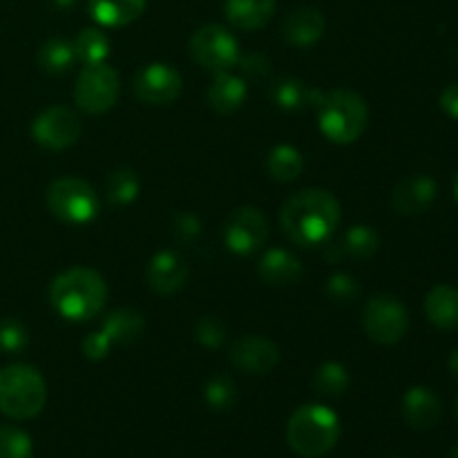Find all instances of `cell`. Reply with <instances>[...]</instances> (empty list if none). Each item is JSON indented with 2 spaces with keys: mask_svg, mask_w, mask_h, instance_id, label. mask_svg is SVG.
<instances>
[{
  "mask_svg": "<svg viewBox=\"0 0 458 458\" xmlns=\"http://www.w3.org/2000/svg\"><path fill=\"white\" fill-rule=\"evenodd\" d=\"M340 201L325 188H304L284 201L280 224L293 244L313 249L327 244L340 224Z\"/></svg>",
  "mask_w": 458,
  "mask_h": 458,
  "instance_id": "cell-1",
  "label": "cell"
},
{
  "mask_svg": "<svg viewBox=\"0 0 458 458\" xmlns=\"http://www.w3.org/2000/svg\"><path fill=\"white\" fill-rule=\"evenodd\" d=\"M107 300V284L94 268L74 267L54 277L49 286V302L54 311L72 322H85L103 311Z\"/></svg>",
  "mask_w": 458,
  "mask_h": 458,
  "instance_id": "cell-2",
  "label": "cell"
},
{
  "mask_svg": "<svg viewBox=\"0 0 458 458\" xmlns=\"http://www.w3.org/2000/svg\"><path fill=\"white\" fill-rule=\"evenodd\" d=\"M316 107L322 134L338 146L358 141L369 123V110H367L365 98L352 89L322 92Z\"/></svg>",
  "mask_w": 458,
  "mask_h": 458,
  "instance_id": "cell-3",
  "label": "cell"
},
{
  "mask_svg": "<svg viewBox=\"0 0 458 458\" xmlns=\"http://www.w3.org/2000/svg\"><path fill=\"white\" fill-rule=\"evenodd\" d=\"M340 438V420L327 405H304L293 411L286 425V441L298 456L318 458L335 447Z\"/></svg>",
  "mask_w": 458,
  "mask_h": 458,
  "instance_id": "cell-4",
  "label": "cell"
},
{
  "mask_svg": "<svg viewBox=\"0 0 458 458\" xmlns=\"http://www.w3.org/2000/svg\"><path fill=\"white\" fill-rule=\"evenodd\" d=\"M47 385L36 367L7 365L0 369V411L13 420H30L43 411Z\"/></svg>",
  "mask_w": 458,
  "mask_h": 458,
  "instance_id": "cell-5",
  "label": "cell"
},
{
  "mask_svg": "<svg viewBox=\"0 0 458 458\" xmlns=\"http://www.w3.org/2000/svg\"><path fill=\"white\" fill-rule=\"evenodd\" d=\"M45 204L54 217L72 226L89 224L97 219L98 208H101L97 191L79 177L54 179L45 192Z\"/></svg>",
  "mask_w": 458,
  "mask_h": 458,
  "instance_id": "cell-6",
  "label": "cell"
},
{
  "mask_svg": "<svg viewBox=\"0 0 458 458\" xmlns=\"http://www.w3.org/2000/svg\"><path fill=\"white\" fill-rule=\"evenodd\" d=\"M121 94L119 74L112 65L92 63L81 70L74 88V101L79 110L88 114H106L107 110L116 106Z\"/></svg>",
  "mask_w": 458,
  "mask_h": 458,
  "instance_id": "cell-7",
  "label": "cell"
},
{
  "mask_svg": "<svg viewBox=\"0 0 458 458\" xmlns=\"http://www.w3.org/2000/svg\"><path fill=\"white\" fill-rule=\"evenodd\" d=\"M191 56L206 70L215 72H231L237 67L242 54L235 36L222 25H204L192 34L191 38Z\"/></svg>",
  "mask_w": 458,
  "mask_h": 458,
  "instance_id": "cell-8",
  "label": "cell"
},
{
  "mask_svg": "<svg viewBox=\"0 0 458 458\" xmlns=\"http://www.w3.org/2000/svg\"><path fill=\"white\" fill-rule=\"evenodd\" d=\"M365 334L378 344H396L410 329V313L394 295H376L362 311Z\"/></svg>",
  "mask_w": 458,
  "mask_h": 458,
  "instance_id": "cell-9",
  "label": "cell"
},
{
  "mask_svg": "<svg viewBox=\"0 0 458 458\" xmlns=\"http://www.w3.org/2000/svg\"><path fill=\"white\" fill-rule=\"evenodd\" d=\"M81 132H83L81 116L67 106L47 107L31 123V137L47 150H65L74 146Z\"/></svg>",
  "mask_w": 458,
  "mask_h": 458,
  "instance_id": "cell-10",
  "label": "cell"
},
{
  "mask_svg": "<svg viewBox=\"0 0 458 458\" xmlns=\"http://www.w3.org/2000/svg\"><path fill=\"white\" fill-rule=\"evenodd\" d=\"M268 237V219L255 206H240L224 224V242L237 255H250L264 246Z\"/></svg>",
  "mask_w": 458,
  "mask_h": 458,
  "instance_id": "cell-11",
  "label": "cell"
},
{
  "mask_svg": "<svg viewBox=\"0 0 458 458\" xmlns=\"http://www.w3.org/2000/svg\"><path fill=\"white\" fill-rule=\"evenodd\" d=\"M182 74L168 63H150L134 76V94L148 106H168L182 94Z\"/></svg>",
  "mask_w": 458,
  "mask_h": 458,
  "instance_id": "cell-12",
  "label": "cell"
},
{
  "mask_svg": "<svg viewBox=\"0 0 458 458\" xmlns=\"http://www.w3.org/2000/svg\"><path fill=\"white\" fill-rule=\"evenodd\" d=\"M228 358L246 374H268L280 362V349L262 335H244L231 344Z\"/></svg>",
  "mask_w": 458,
  "mask_h": 458,
  "instance_id": "cell-13",
  "label": "cell"
},
{
  "mask_svg": "<svg viewBox=\"0 0 458 458\" xmlns=\"http://www.w3.org/2000/svg\"><path fill=\"white\" fill-rule=\"evenodd\" d=\"M148 286L157 295H173L183 289L188 280V264L174 250H161L150 259L146 271Z\"/></svg>",
  "mask_w": 458,
  "mask_h": 458,
  "instance_id": "cell-14",
  "label": "cell"
},
{
  "mask_svg": "<svg viewBox=\"0 0 458 458\" xmlns=\"http://www.w3.org/2000/svg\"><path fill=\"white\" fill-rule=\"evenodd\" d=\"M380 235L371 226L358 224L338 237L327 242L325 258L329 262H343V259H367L378 250Z\"/></svg>",
  "mask_w": 458,
  "mask_h": 458,
  "instance_id": "cell-15",
  "label": "cell"
},
{
  "mask_svg": "<svg viewBox=\"0 0 458 458\" xmlns=\"http://www.w3.org/2000/svg\"><path fill=\"white\" fill-rule=\"evenodd\" d=\"M438 195V186L432 177H419L403 179L392 195V206L396 213L401 215H420L434 204Z\"/></svg>",
  "mask_w": 458,
  "mask_h": 458,
  "instance_id": "cell-16",
  "label": "cell"
},
{
  "mask_svg": "<svg viewBox=\"0 0 458 458\" xmlns=\"http://www.w3.org/2000/svg\"><path fill=\"white\" fill-rule=\"evenodd\" d=\"M403 416L411 429L428 432L437 428L443 416V405L437 394L428 387H411L403 396Z\"/></svg>",
  "mask_w": 458,
  "mask_h": 458,
  "instance_id": "cell-17",
  "label": "cell"
},
{
  "mask_svg": "<svg viewBox=\"0 0 458 458\" xmlns=\"http://www.w3.org/2000/svg\"><path fill=\"white\" fill-rule=\"evenodd\" d=\"M325 27V16L318 9L302 7L286 16L284 25H282V36L286 38V43L295 45V47H309L322 38Z\"/></svg>",
  "mask_w": 458,
  "mask_h": 458,
  "instance_id": "cell-18",
  "label": "cell"
},
{
  "mask_svg": "<svg viewBox=\"0 0 458 458\" xmlns=\"http://www.w3.org/2000/svg\"><path fill=\"white\" fill-rule=\"evenodd\" d=\"M259 277L271 286L295 284L302 276V264L293 253L284 249H271L262 255L258 267Z\"/></svg>",
  "mask_w": 458,
  "mask_h": 458,
  "instance_id": "cell-19",
  "label": "cell"
},
{
  "mask_svg": "<svg viewBox=\"0 0 458 458\" xmlns=\"http://www.w3.org/2000/svg\"><path fill=\"white\" fill-rule=\"evenodd\" d=\"M425 316L443 331H458V289L438 284L425 298Z\"/></svg>",
  "mask_w": 458,
  "mask_h": 458,
  "instance_id": "cell-20",
  "label": "cell"
},
{
  "mask_svg": "<svg viewBox=\"0 0 458 458\" xmlns=\"http://www.w3.org/2000/svg\"><path fill=\"white\" fill-rule=\"evenodd\" d=\"M224 13L231 25L244 31H255L273 18L276 0H226Z\"/></svg>",
  "mask_w": 458,
  "mask_h": 458,
  "instance_id": "cell-21",
  "label": "cell"
},
{
  "mask_svg": "<svg viewBox=\"0 0 458 458\" xmlns=\"http://www.w3.org/2000/svg\"><path fill=\"white\" fill-rule=\"evenodd\" d=\"M246 94L249 89H246L242 76L233 74V72H219L208 88V103L219 114H231V112L240 110L242 103L246 101Z\"/></svg>",
  "mask_w": 458,
  "mask_h": 458,
  "instance_id": "cell-22",
  "label": "cell"
},
{
  "mask_svg": "<svg viewBox=\"0 0 458 458\" xmlns=\"http://www.w3.org/2000/svg\"><path fill=\"white\" fill-rule=\"evenodd\" d=\"M148 0H88L89 16L103 27H125L137 21Z\"/></svg>",
  "mask_w": 458,
  "mask_h": 458,
  "instance_id": "cell-23",
  "label": "cell"
},
{
  "mask_svg": "<svg viewBox=\"0 0 458 458\" xmlns=\"http://www.w3.org/2000/svg\"><path fill=\"white\" fill-rule=\"evenodd\" d=\"M101 331L112 340V344L137 343L146 331V320L134 309H116L103 320Z\"/></svg>",
  "mask_w": 458,
  "mask_h": 458,
  "instance_id": "cell-24",
  "label": "cell"
},
{
  "mask_svg": "<svg viewBox=\"0 0 458 458\" xmlns=\"http://www.w3.org/2000/svg\"><path fill=\"white\" fill-rule=\"evenodd\" d=\"M322 92L307 88L298 79H280L271 85V98L282 110H300L307 106H318Z\"/></svg>",
  "mask_w": 458,
  "mask_h": 458,
  "instance_id": "cell-25",
  "label": "cell"
},
{
  "mask_svg": "<svg viewBox=\"0 0 458 458\" xmlns=\"http://www.w3.org/2000/svg\"><path fill=\"white\" fill-rule=\"evenodd\" d=\"M141 191L139 174L132 168H116L106 177V199L112 206L132 204Z\"/></svg>",
  "mask_w": 458,
  "mask_h": 458,
  "instance_id": "cell-26",
  "label": "cell"
},
{
  "mask_svg": "<svg viewBox=\"0 0 458 458\" xmlns=\"http://www.w3.org/2000/svg\"><path fill=\"white\" fill-rule=\"evenodd\" d=\"M267 168L268 174H271L276 182H293V179H298L300 173H302L304 161L298 148L282 143V146H276L268 152Z\"/></svg>",
  "mask_w": 458,
  "mask_h": 458,
  "instance_id": "cell-27",
  "label": "cell"
},
{
  "mask_svg": "<svg viewBox=\"0 0 458 458\" xmlns=\"http://www.w3.org/2000/svg\"><path fill=\"white\" fill-rule=\"evenodd\" d=\"M76 63L74 43L65 38H49L45 40L38 52L40 70L47 74H63Z\"/></svg>",
  "mask_w": 458,
  "mask_h": 458,
  "instance_id": "cell-28",
  "label": "cell"
},
{
  "mask_svg": "<svg viewBox=\"0 0 458 458\" xmlns=\"http://www.w3.org/2000/svg\"><path fill=\"white\" fill-rule=\"evenodd\" d=\"M74 52L76 61H83L85 65H92V63H103L110 54V40L97 27H88V30H81L79 36L74 40Z\"/></svg>",
  "mask_w": 458,
  "mask_h": 458,
  "instance_id": "cell-29",
  "label": "cell"
},
{
  "mask_svg": "<svg viewBox=\"0 0 458 458\" xmlns=\"http://www.w3.org/2000/svg\"><path fill=\"white\" fill-rule=\"evenodd\" d=\"M313 387L322 396H343L349 387V374L340 362L329 360L322 367H318L313 376Z\"/></svg>",
  "mask_w": 458,
  "mask_h": 458,
  "instance_id": "cell-30",
  "label": "cell"
},
{
  "mask_svg": "<svg viewBox=\"0 0 458 458\" xmlns=\"http://www.w3.org/2000/svg\"><path fill=\"white\" fill-rule=\"evenodd\" d=\"M204 398L208 403V407H213L215 411H226L235 405L237 401V387L228 376H215L206 383Z\"/></svg>",
  "mask_w": 458,
  "mask_h": 458,
  "instance_id": "cell-31",
  "label": "cell"
},
{
  "mask_svg": "<svg viewBox=\"0 0 458 458\" xmlns=\"http://www.w3.org/2000/svg\"><path fill=\"white\" fill-rule=\"evenodd\" d=\"M31 438L13 425H0V458H31Z\"/></svg>",
  "mask_w": 458,
  "mask_h": 458,
  "instance_id": "cell-32",
  "label": "cell"
},
{
  "mask_svg": "<svg viewBox=\"0 0 458 458\" xmlns=\"http://www.w3.org/2000/svg\"><path fill=\"white\" fill-rule=\"evenodd\" d=\"M30 344V334H27L25 325L18 322L16 318H3L0 320V352L7 356H16V353L25 352Z\"/></svg>",
  "mask_w": 458,
  "mask_h": 458,
  "instance_id": "cell-33",
  "label": "cell"
},
{
  "mask_svg": "<svg viewBox=\"0 0 458 458\" xmlns=\"http://www.w3.org/2000/svg\"><path fill=\"white\" fill-rule=\"evenodd\" d=\"M327 295H329L331 302L349 304L360 295V284L352 276H347V273H335L327 282Z\"/></svg>",
  "mask_w": 458,
  "mask_h": 458,
  "instance_id": "cell-34",
  "label": "cell"
},
{
  "mask_svg": "<svg viewBox=\"0 0 458 458\" xmlns=\"http://www.w3.org/2000/svg\"><path fill=\"white\" fill-rule=\"evenodd\" d=\"M226 338V331H224V325L213 316H206L197 322V340H199L204 347L217 349L219 344Z\"/></svg>",
  "mask_w": 458,
  "mask_h": 458,
  "instance_id": "cell-35",
  "label": "cell"
},
{
  "mask_svg": "<svg viewBox=\"0 0 458 458\" xmlns=\"http://www.w3.org/2000/svg\"><path fill=\"white\" fill-rule=\"evenodd\" d=\"M112 340L107 338L103 331H94V334H89L88 338L83 340V353L85 358H89V360H103V358H107V353L112 352Z\"/></svg>",
  "mask_w": 458,
  "mask_h": 458,
  "instance_id": "cell-36",
  "label": "cell"
},
{
  "mask_svg": "<svg viewBox=\"0 0 458 458\" xmlns=\"http://www.w3.org/2000/svg\"><path fill=\"white\" fill-rule=\"evenodd\" d=\"M199 231L201 224L195 215H179V217L174 219V235H177L179 240H195V237L199 235Z\"/></svg>",
  "mask_w": 458,
  "mask_h": 458,
  "instance_id": "cell-37",
  "label": "cell"
},
{
  "mask_svg": "<svg viewBox=\"0 0 458 458\" xmlns=\"http://www.w3.org/2000/svg\"><path fill=\"white\" fill-rule=\"evenodd\" d=\"M237 65L244 67L246 74L259 79V76H264L268 72V58H264L262 54H249L246 58H240V63H237Z\"/></svg>",
  "mask_w": 458,
  "mask_h": 458,
  "instance_id": "cell-38",
  "label": "cell"
},
{
  "mask_svg": "<svg viewBox=\"0 0 458 458\" xmlns=\"http://www.w3.org/2000/svg\"><path fill=\"white\" fill-rule=\"evenodd\" d=\"M441 107L450 119L458 121V83L447 85L441 94Z\"/></svg>",
  "mask_w": 458,
  "mask_h": 458,
  "instance_id": "cell-39",
  "label": "cell"
},
{
  "mask_svg": "<svg viewBox=\"0 0 458 458\" xmlns=\"http://www.w3.org/2000/svg\"><path fill=\"white\" fill-rule=\"evenodd\" d=\"M447 367H450V374L458 378V347L450 353V360H447Z\"/></svg>",
  "mask_w": 458,
  "mask_h": 458,
  "instance_id": "cell-40",
  "label": "cell"
},
{
  "mask_svg": "<svg viewBox=\"0 0 458 458\" xmlns=\"http://www.w3.org/2000/svg\"><path fill=\"white\" fill-rule=\"evenodd\" d=\"M54 3H56L58 7H72V4H74L76 0H54Z\"/></svg>",
  "mask_w": 458,
  "mask_h": 458,
  "instance_id": "cell-41",
  "label": "cell"
},
{
  "mask_svg": "<svg viewBox=\"0 0 458 458\" xmlns=\"http://www.w3.org/2000/svg\"><path fill=\"white\" fill-rule=\"evenodd\" d=\"M450 458H458V443H456V447H454V450H452V454H450Z\"/></svg>",
  "mask_w": 458,
  "mask_h": 458,
  "instance_id": "cell-42",
  "label": "cell"
},
{
  "mask_svg": "<svg viewBox=\"0 0 458 458\" xmlns=\"http://www.w3.org/2000/svg\"><path fill=\"white\" fill-rule=\"evenodd\" d=\"M454 195H456V199H458V174H456V179H454Z\"/></svg>",
  "mask_w": 458,
  "mask_h": 458,
  "instance_id": "cell-43",
  "label": "cell"
},
{
  "mask_svg": "<svg viewBox=\"0 0 458 458\" xmlns=\"http://www.w3.org/2000/svg\"><path fill=\"white\" fill-rule=\"evenodd\" d=\"M456 414H458V407H456Z\"/></svg>",
  "mask_w": 458,
  "mask_h": 458,
  "instance_id": "cell-44",
  "label": "cell"
}]
</instances>
